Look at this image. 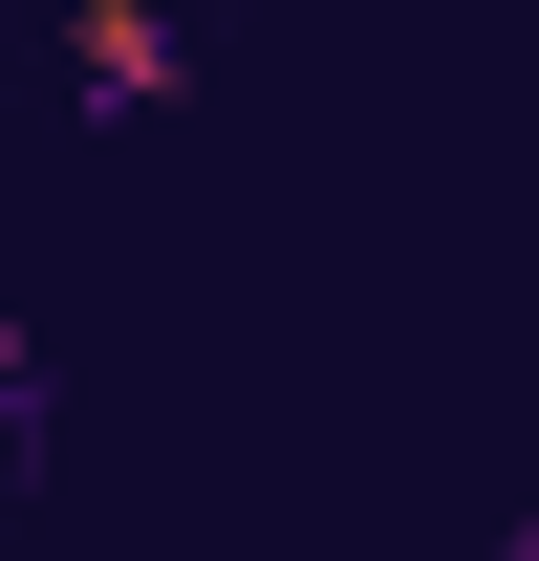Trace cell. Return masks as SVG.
<instances>
[{"label": "cell", "mask_w": 539, "mask_h": 561, "mask_svg": "<svg viewBox=\"0 0 539 561\" xmlns=\"http://www.w3.org/2000/svg\"><path fill=\"white\" fill-rule=\"evenodd\" d=\"M66 87L87 108H173V22L151 0H66Z\"/></svg>", "instance_id": "6da1fadb"}]
</instances>
